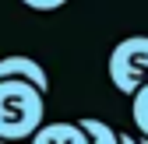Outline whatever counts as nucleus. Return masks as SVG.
Segmentation results:
<instances>
[{"instance_id": "f257e3e1", "label": "nucleus", "mask_w": 148, "mask_h": 144, "mask_svg": "<svg viewBox=\"0 0 148 144\" xmlns=\"http://www.w3.org/2000/svg\"><path fill=\"white\" fill-rule=\"evenodd\" d=\"M46 120V95L21 77H0V141H25Z\"/></svg>"}, {"instance_id": "f03ea898", "label": "nucleus", "mask_w": 148, "mask_h": 144, "mask_svg": "<svg viewBox=\"0 0 148 144\" xmlns=\"http://www.w3.org/2000/svg\"><path fill=\"white\" fill-rule=\"evenodd\" d=\"M109 81L120 95H131L148 81V35H127L109 53Z\"/></svg>"}, {"instance_id": "7ed1b4c3", "label": "nucleus", "mask_w": 148, "mask_h": 144, "mask_svg": "<svg viewBox=\"0 0 148 144\" xmlns=\"http://www.w3.org/2000/svg\"><path fill=\"white\" fill-rule=\"evenodd\" d=\"M0 77H21L28 84H35L42 95H49V77H46V67L39 60L25 56V53H11V56L0 60Z\"/></svg>"}, {"instance_id": "20e7f679", "label": "nucleus", "mask_w": 148, "mask_h": 144, "mask_svg": "<svg viewBox=\"0 0 148 144\" xmlns=\"http://www.w3.org/2000/svg\"><path fill=\"white\" fill-rule=\"evenodd\" d=\"M28 144H88V134L78 127V123H64V120L46 123L42 120L39 127L32 130Z\"/></svg>"}, {"instance_id": "39448f33", "label": "nucleus", "mask_w": 148, "mask_h": 144, "mask_svg": "<svg viewBox=\"0 0 148 144\" xmlns=\"http://www.w3.org/2000/svg\"><path fill=\"white\" fill-rule=\"evenodd\" d=\"M78 127L88 134V144H120V130H113L102 120H78Z\"/></svg>"}, {"instance_id": "423d86ee", "label": "nucleus", "mask_w": 148, "mask_h": 144, "mask_svg": "<svg viewBox=\"0 0 148 144\" xmlns=\"http://www.w3.org/2000/svg\"><path fill=\"white\" fill-rule=\"evenodd\" d=\"M131 116H134V127L141 130V137H148V81L131 92Z\"/></svg>"}, {"instance_id": "0eeeda50", "label": "nucleus", "mask_w": 148, "mask_h": 144, "mask_svg": "<svg viewBox=\"0 0 148 144\" xmlns=\"http://www.w3.org/2000/svg\"><path fill=\"white\" fill-rule=\"evenodd\" d=\"M25 7H32V11H57V7H64L67 0H21Z\"/></svg>"}, {"instance_id": "6e6552de", "label": "nucleus", "mask_w": 148, "mask_h": 144, "mask_svg": "<svg viewBox=\"0 0 148 144\" xmlns=\"http://www.w3.org/2000/svg\"><path fill=\"white\" fill-rule=\"evenodd\" d=\"M120 144H138V137H131V134H120Z\"/></svg>"}, {"instance_id": "1a4fd4ad", "label": "nucleus", "mask_w": 148, "mask_h": 144, "mask_svg": "<svg viewBox=\"0 0 148 144\" xmlns=\"http://www.w3.org/2000/svg\"><path fill=\"white\" fill-rule=\"evenodd\" d=\"M138 144H148V137H141V141H138Z\"/></svg>"}]
</instances>
